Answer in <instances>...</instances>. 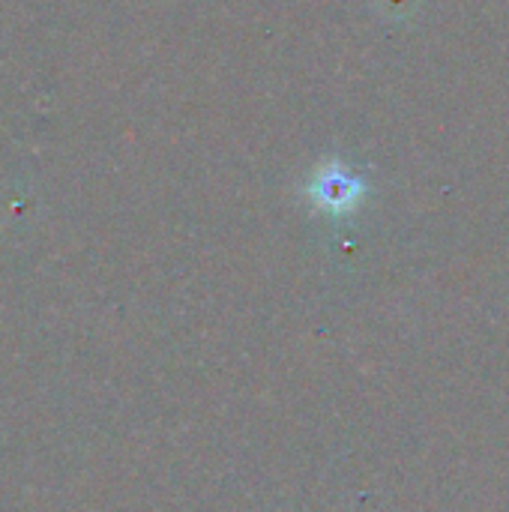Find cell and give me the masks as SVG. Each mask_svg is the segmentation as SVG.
Instances as JSON below:
<instances>
[{
  "mask_svg": "<svg viewBox=\"0 0 509 512\" xmlns=\"http://www.w3.org/2000/svg\"><path fill=\"white\" fill-rule=\"evenodd\" d=\"M360 189H363V186H360L354 177H348V174H342V171H327V174H321V177L315 180L312 195H315V201H318L321 207H327V210H333V213H345V210H351V207L357 204Z\"/></svg>",
  "mask_w": 509,
  "mask_h": 512,
  "instance_id": "6da1fadb",
  "label": "cell"
}]
</instances>
